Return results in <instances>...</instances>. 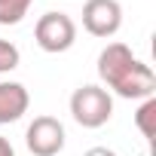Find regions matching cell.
<instances>
[{
	"mask_svg": "<svg viewBox=\"0 0 156 156\" xmlns=\"http://www.w3.org/2000/svg\"><path fill=\"white\" fill-rule=\"evenodd\" d=\"M98 76L113 89L119 98H153L156 92V73L150 64L132 55L126 43H107L98 55Z\"/></svg>",
	"mask_w": 156,
	"mask_h": 156,
	"instance_id": "1",
	"label": "cell"
},
{
	"mask_svg": "<svg viewBox=\"0 0 156 156\" xmlns=\"http://www.w3.org/2000/svg\"><path fill=\"white\" fill-rule=\"evenodd\" d=\"M70 113L83 129H101L113 116V98L101 86H80L70 95Z\"/></svg>",
	"mask_w": 156,
	"mask_h": 156,
	"instance_id": "2",
	"label": "cell"
},
{
	"mask_svg": "<svg viewBox=\"0 0 156 156\" xmlns=\"http://www.w3.org/2000/svg\"><path fill=\"white\" fill-rule=\"evenodd\" d=\"M34 40L49 55L67 52L73 46V40H76V25H73V19L67 12H46L34 25Z\"/></svg>",
	"mask_w": 156,
	"mask_h": 156,
	"instance_id": "3",
	"label": "cell"
},
{
	"mask_svg": "<svg viewBox=\"0 0 156 156\" xmlns=\"http://www.w3.org/2000/svg\"><path fill=\"white\" fill-rule=\"evenodd\" d=\"M25 144L34 156H58L64 150V126L55 116H37L25 132Z\"/></svg>",
	"mask_w": 156,
	"mask_h": 156,
	"instance_id": "4",
	"label": "cell"
},
{
	"mask_svg": "<svg viewBox=\"0 0 156 156\" xmlns=\"http://www.w3.org/2000/svg\"><path fill=\"white\" fill-rule=\"evenodd\" d=\"M83 28L92 37H113L122 28V6L116 0H86Z\"/></svg>",
	"mask_w": 156,
	"mask_h": 156,
	"instance_id": "5",
	"label": "cell"
},
{
	"mask_svg": "<svg viewBox=\"0 0 156 156\" xmlns=\"http://www.w3.org/2000/svg\"><path fill=\"white\" fill-rule=\"evenodd\" d=\"M31 95L22 83H0V126L16 122L28 113Z\"/></svg>",
	"mask_w": 156,
	"mask_h": 156,
	"instance_id": "6",
	"label": "cell"
},
{
	"mask_svg": "<svg viewBox=\"0 0 156 156\" xmlns=\"http://www.w3.org/2000/svg\"><path fill=\"white\" fill-rule=\"evenodd\" d=\"M153 119H156V98H144L141 110L135 113V126H138V132H141L147 141H153V135H156Z\"/></svg>",
	"mask_w": 156,
	"mask_h": 156,
	"instance_id": "7",
	"label": "cell"
},
{
	"mask_svg": "<svg viewBox=\"0 0 156 156\" xmlns=\"http://www.w3.org/2000/svg\"><path fill=\"white\" fill-rule=\"evenodd\" d=\"M34 0H0V25H19Z\"/></svg>",
	"mask_w": 156,
	"mask_h": 156,
	"instance_id": "8",
	"label": "cell"
},
{
	"mask_svg": "<svg viewBox=\"0 0 156 156\" xmlns=\"http://www.w3.org/2000/svg\"><path fill=\"white\" fill-rule=\"evenodd\" d=\"M19 61H22L19 46H16V43H9V40H0V73L16 70V67H19Z\"/></svg>",
	"mask_w": 156,
	"mask_h": 156,
	"instance_id": "9",
	"label": "cell"
},
{
	"mask_svg": "<svg viewBox=\"0 0 156 156\" xmlns=\"http://www.w3.org/2000/svg\"><path fill=\"white\" fill-rule=\"evenodd\" d=\"M83 156H116L110 147H92V150H86Z\"/></svg>",
	"mask_w": 156,
	"mask_h": 156,
	"instance_id": "10",
	"label": "cell"
},
{
	"mask_svg": "<svg viewBox=\"0 0 156 156\" xmlns=\"http://www.w3.org/2000/svg\"><path fill=\"white\" fill-rule=\"evenodd\" d=\"M0 156H16V150H12V144L6 138H0Z\"/></svg>",
	"mask_w": 156,
	"mask_h": 156,
	"instance_id": "11",
	"label": "cell"
}]
</instances>
